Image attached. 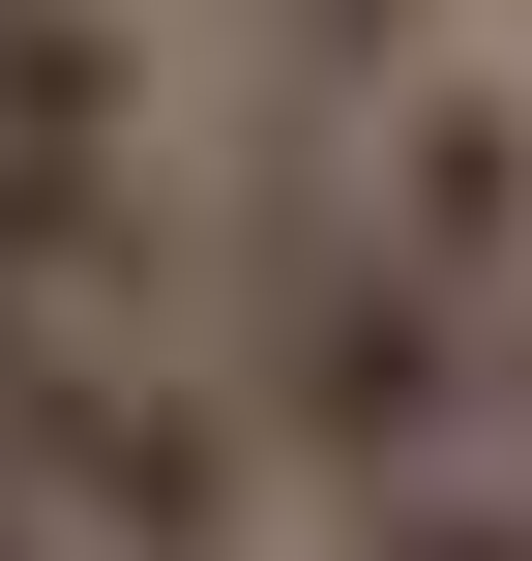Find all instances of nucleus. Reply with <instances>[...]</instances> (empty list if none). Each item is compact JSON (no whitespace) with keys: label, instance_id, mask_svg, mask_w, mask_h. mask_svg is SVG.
<instances>
[{"label":"nucleus","instance_id":"nucleus-1","mask_svg":"<svg viewBox=\"0 0 532 561\" xmlns=\"http://www.w3.org/2000/svg\"><path fill=\"white\" fill-rule=\"evenodd\" d=\"M237 355H267V444H296V533L326 561H532V325L415 296L355 207H237Z\"/></svg>","mask_w":532,"mask_h":561},{"label":"nucleus","instance_id":"nucleus-2","mask_svg":"<svg viewBox=\"0 0 532 561\" xmlns=\"http://www.w3.org/2000/svg\"><path fill=\"white\" fill-rule=\"evenodd\" d=\"M237 59H267V178L296 207H355L415 296L532 325V59L474 0H237Z\"/></svg>","mask_w":532,"mask_h":561},{"label":"nucleus","instance_id":"nucleus-3","mask_svg":"<svg viewBox=\"0 0 532 561\" xmlns=\"http://www.w3.org/2000/svg\"><path fill=\"white\" fill-rule=\"evenodd\" d=\"M0 118H118V0H0Z\"/></svg>","mask_w":532,"mask_h":561},{"label":"nucleus","instance_id":"nucleus-4","mask_svg":"<svg viewBox=\"0 0 532 561\" xmlns=\"http://www.w3.org/2000/svg\"><path fill=\"white\" fill-rule=\"evenodd\" d=\"M0 561H89V533H59V503H0Z\"/></svg>","mask_w":532,"mask_h":561}]
</instances>
